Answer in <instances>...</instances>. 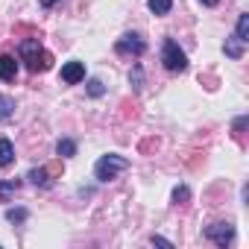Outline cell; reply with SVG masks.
Instances as JSON below:
<instances>
[{
	"label": "cell",
	"instance_id": "obj_1",
	"mask_svg": "<svg viewBox=\"0 0 249 249\" xmlns=\"http://www.w3.org/2000/svg\"><path fill=\"white\" fill-rule=\"evenodd\" d=\"M21 62H27V68L33 71V73H38V71H47L50 65H53V56L38 44V38H24L21 41Z\"/></svg>",
	"mask_w": 249,
	"mask_h": 249
},
{
	"label": "cell",
	"instance_id": "obj_2",
	"mask_svg": "<svg viewBox=\"0 0 249 249\" xmlns=\"http://www.w3.org/2000/svg\"><path fill=\"white\" fill-rule=\"evenodd\" d=\"M126 167H129V159H123V156H117V153H108V156H103V159L94 164V176H97L100 182H111V179H117Z\"/></svg>",
	"mask_w": 249,
	"mask_h": 249
},
{
	"label": "cell",
	"instance_id": "obj_3",
	"mask_svg": "<svg viewBox=\"0 0 249 249\" xmlns=\"http://www.w3.org/2000/svg\"><path fill=\"white\" fill-rule=\"evenodd\" d=\"M161 62H164V68L170 73H182L188 68V56H185V50L173 38H164V44H161Z\"/></svg>",
	"mask_w": 249,
	"mask_h": 249
},
{
	"label": "cell",
	"instance_id": "obj_4",
	"mask_svg": "<svg viewBox=\"0 0 249 249\" xmlns=\"http://www.w3.org/2000/svg\"><path fill=\"white\" fill-rule=\"evenodd\" d=\"M114 50H117L120 56H141V53L147 50V41H144L138 33H126L123 38H117Z\"/></svg>",
	"mask_w": 249,
	"mask_h": 249
},
{
	"label": "cell",
	"instance_id": "obj_5",
	"mask_svg": "<svg viewBox=\"0 0 249 249\" xmlns=\"http://www.w3.org/2000/svg\"><path fill=\"white\" fill-rule=\"evenodd\" d=\"M205 237L214 240L217 246H229L234 240V229H231V223H214V226L205 229Z\"/></svg>",
	"mask_w": 249,
	"mask_h": 249
},
{
	"label": "cell",
	"instance_id": "obj_6",
	"mask_svg": "<svg viewBox=\"0 0 249 249\" xmlns=\"http://www.w3.org/2000/svg\"><path fill=\"white\" fill-rule=\"evenodd\" d=\"M82 79H85V65H82V62H68V65H62V82L79 85Z\"/></svg>",
	"mask_w": 249,
	"mask_h": 249
},
{
	"label": "cell",
	"instance_id": "obj_7",
	"mask_svg": "<svg viewBox=\"0 0 249 249\" xmlns=\"http://www.w3.org/2000/svg\"><path fill=\"white\" fill-rule=\"evenodd\" d=\"M15 76H18V62H15V56L3 53V56H0V79H3V82H15Z\"/></svg>",
	"mask_w": 249,
	"mask_h": 249
},
{
	"label": "cell",
	"instance_id": "obj_8",
	"mask_svg": "<svg viewBox=\"0 0 249 249\" xmlns=\"http://www.w3.org/2000/svg\"><path fill=\"white\" fill-rule=\"evenodd\" d=\"M9 164H15V147L9 138H0V170L9 167Z\"/></svg>",
	"mask_w": 249,
	"mask_h": 249
},
{
	"label": "cell",
	"instance_id": "obj_9",
	"mask_svg": "<svg viewBox=\"0 0 249 249\" xmlns=\"http://www.w3.org/2000/svg\"><path fill=\"white\" fill-rule=\"evenodd\" d=\"M21 188V179H6V182H0V202H9V196Z\"/></svg>",
	"mask_w": 249,
	"mask_h": 249
},
{
	"label": "cell",
	"instance_id": "obj_10",
	"mask_svg": "<svg viewBox=\"0 0 249 249\" xmlns=\"http://www.w3.org/2000/svg\"><path fill=\"white\" fill-rule=\"evenodd\" d=\"M27 179H30L36 188H47V185H50V179H47V170H44V167H33V170L27 173Z\"/></svg>",
	"mask_w": 249,
	"mask_h": 249
},
{
	"label": "cell",
	"instance_id": "obj_11",
	"mask_svg": "<svg viewBox=\"0 0 249 249\" xmlns=\"http://www.w3.org/2000/svg\"><path fill=\"white\" fill-rule=\"evenodd\" d=\"M147 6H150V12H153V15H170L173 0H147Z\"/></svg>",
	"mask_w": 249,
	"mask_h": 249
},
{
	"label": "cell",
	"instance_id": "obj_12",
	"mask_svg": "<svg viewBox=\"0 0 249 249\" xmlns=\"http://www.w3.org/2000/svg\"><path fill=\"white\" fill-rule=\"evenodd\" d=\"M234 38H240L243 44L249 41V15H246V12L237 18V30H234Z\"/></svg>",
	"mask_w": 249,
	"mask_h": 249
},
{
	"label": "cell",
	"instance_id": "obj_13",
	"mask_svg": "<svg viewBox=\"0 0 249 249\" xmlns=\"http://www.w3.org/2000/svg\"><path fill=\"white\" fill-rule=\"evenodd\" d=\"M223 50H226V56L240 59V56H243V41H240V38H229V41L223 44Z\"/></svg>",
	"mask_w": 249,
	"mask_h": 249
},
{
	"label": "cell",
	"instance_id": "obj_14",
	"mask_svg": "<svg viewBox=\"0 0 249 249\" xmlns=\"http://www.w3.org/2000/svg\"><path fill=\"white\" fill-rule=\"evenodd\" d=\"M56 153H59L62 159H71V156H76V141H71V138H62V141L56 144Z\"/></svg>",
	"mask_w": 249,
	"mask_h": 249
},
{
	"label": "cell",
	"instance_id": "obj_15",
	"mask_svg": "<svg viewBox=\"0 0 249 249\" xmlns=\"http://www.w3.org/2000/svg\"><path fill=\"white\" fill-rule=\"evenodd\" d=\"M27 217H30L27 208H9V211H6V220H9V223H24Z\"/></svg>",
	"mask_w": 249,
	"mask_h": 249
},
{
	"label": "cell",
	"instance_id": "obj_16",
	"mask_svg": "<svg viewBox=\"0 0 249 249\" xmlns=\"http://www.w3.org/2000/svg\"><path fill=\"white\" fill-rule=\"evenodd\" d=\"M173 199H176V202H188V199H191V191H188L185 185H179V188H173Z\"/></svg>",
	"mask_w": 249,
	"mask_h": 249
},
{
	"label": "cell",
	"instance_id": "obj_17",
	"mask_svg": "<svg viewBox=\"0 0 249 249\" xmlns=\"http://www.w3.org/2000/svg\"><path fill=\"white\" fill-rule=\"evenodd\" d=\"M88 94H91V97H100V94H103V82H100V79H91V82H88Z\"/></svg>",
	"mask_w": 249,
	"mask_h": 249
},
{
	"label": "cell",
	"instance_id": "obj_18",
	"mask_svg": "<svg viewBox=\"0 0 249 249\" xmlns=\"http://www.w3.org/2000/svg\"><path fill=\"white\" fill-rule=\"evenodd\" d=\"M129 82H135V88H141V68H135V71L129 73Z\"/></svg>",
	"mask_w": 249,
	"mask_h": 249
},
{
	"label": "cell",
	"instance_id": "obj_19",
	"mask_svg": "<svg viewBox=\"0 0 249 249\" xmlns=\"http://www.w3.org/2000/svg\"><path fill=\"white\" fill-rule=\"evenodd\" d=\"M9 108H12V103H9V100H0V117H6V114H9Z\"/></svg>",
	"mask_w": 249,
	"mask_h": 249
},
{
	"label": "cell",
	"instance_id": "obj_20",
	"mask_svg": "<svg viewBox=\"0 0 249 249\" xmlns=\"http://www.w3.org/2000/svg\"><path fill=\"white\" fill-rule=\"evenodd\" d=\"M56 3H59V0H41V6H44V9H53Z\"/></svg>",
	"mask_w": 249,
	"mask_h": 249
},
{
	"label": "cell",
	"instance_id": "obj_21",
	"mask_svg": "<svg viewBox=\"0 0 249 249\" xmlns=\"http://www.w3.org/2000/svg\"><path fill=\"white\" fill-rule=\"evenodd\" d=\"M199 3H202V6H217L220 0H199Z\"/></svg>",
	"mask_w": 249,
	"mask_h": 249
}]
</instances>
